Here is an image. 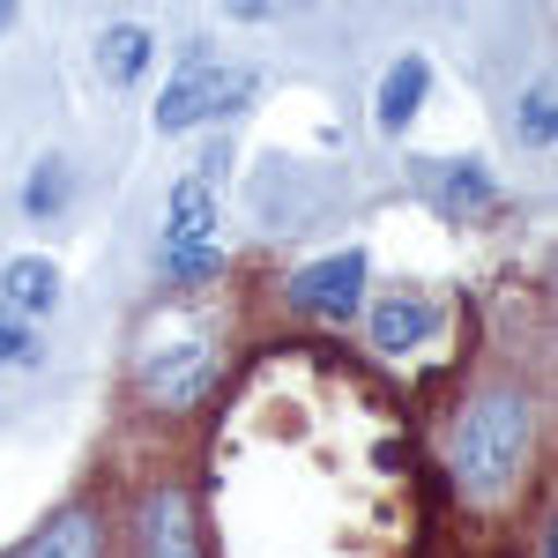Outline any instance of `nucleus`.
Returning a JSON list of instances; mask_svg holds the SVG:
<instances>
[{"instance_id": "8", "label": "nucleus", "mask_w": 558, "mask_h": 558, "mask_svg": "<svg viewBox=\"0 0 558 558\" xmlns=\"http://www.w3.org/2000/svg\"><path fill=\"white\" fill-rule=\"evenodd\" d=\"M425 89H432V68L417 60V52H410V60H395V68H387V83H380V128H387V134H402L410 120H417Z\"/></svg>"}, {"instance_id": "11", "label": "nucleus", "mask_w": 558, "mask_h": 558, "mask_svg": "<svg viewBox=\"0 0 558 558\" xmlns=\"http://www.w3.org/2000/svg\"><path fill=\"white\" fill-rule=\"evenodd\" d=\"M425 336H432V305H417V299L373 305V343L380 350H410V343H425Z\"/></svg>"}, {"instance_id": "9", "label": "nucleus", "mask_w": 558, "mask_h": 558, "mask_svg": "<svg viewBox=\"0 0 558 558\" xmlns=\"http://www.w3.org/2000/svg\"><path fill=\"white\" fill-rule=\"evenodd\" d=\"M149 52H157V45H149V31H134V23H112V31H97V75L128 89L134 75L149 68Z\"/></svg>"}, {"instance_id": "10", "label": "nucleus", "mask_w": 558, "mask_h": 558, "mask_svg": "<svg viewBox=\"0 0 558 558\" xmlns=\"http://www.w3.org/2000/svg\"><path fill=\"white\" fill-rule=\"evenodd\" d=\"M97 544H105V536H97L89 514H60V521H45L15 558H97Z\"/></svg>"}, {"instance_id": "15", "label": "nucleus", "mask_w": 558, "mask_h": 558, "mask_svg": "<svg viewBox=\"0 0 558 558\" xmlns=\"http://www.w3.org/2000/svg\"><path fill=\"white\" fill-rule=\"evenodd\" d=\"M0 365H38V336L15 313H0Z\"/></svg>"}, {"instance_id": "1", "label": "nucleus", "mask_w": 558, "mask_h": 558, "mask_svg": "<svg viewBox=\"0 0 558 558\" xmlns=\"http://www.w3.org/2000/svg\"><path fill=\"white\" fill-rule=\"evenodd\" d=\"M521 462H529V402L521 395H484L454 432V484L470 499H499L514 492Z\"/></svg>"}, {"instance_id": "6", "label": "nucleus", "mask_w": 558, "mask_h": 558, "mask_svg": "<svg viewBox=\"0 0 558 558\" xmlns=\"http://www.w3.org/2000/svg\"><path fill=\"white\" fill-rule=\"evenodd\" d=\"M60 305V268L45 254H15L0 268V313H52Z\"/></svg>"}, {"instance_id": "14", "label": "nucleus", "mask_w": 558, "mask_h": 558, "mask_svg": "<svg viewBox=\"0 0 558 558\" xmlns=\"http://www.w3.org/2000/svg\"><path fill=\"white\" fill-rule=\"evenodd\" d=\"M551 128H558V112H551V83H536L529 97H521V134H529V142L544 149V142H551Z\"/></svg>"}, {"instance_id": "17", "label": "nucleus", "mask_w": 558, "mask_h": 558, "mask_svg": "<svg viewBox=\"0 0 558 558\" xmlns=\"http://www.w3.org/2000/svg\"><path fill=\"white\" fill-rule=\"evenodd\" d=\"M0 31H8V0H0Z\"/></svg>"}, {"instance_id": "16", "label": "nucleus", "mask_w": 558, "mask_h": 558, "mask_svg": "<svg viewBox=\"0 0 558 558\" xmlns=\"http://www.w3.org/2000/svg\"><path fill=\"white\" fill-rule=\"evenodd\" d=\"M165 268H172V283H202V276H216V268H223V246H194V254H165Z\"/></svg>"}, {"instance_id": "4", "label": "nucleus", "mask_w": 558, "mask_h": 558, "mask_svg": "<svg viewBox=\"0 0 558 558\" xmlns=\"http://www.w3.org/2000/svg\"><path fill=\"white\" fill-rule=\"evenodd\" d=\"M357 299H365V254H357V246H350V254L313 260L299 283H291V305L313 313V320H350Z\"/></svg>"}, {"instance_id": "5", "label": "nucleus", "mask_w": 558, "mask_h": 558, "mask_svg": "<svg viewBox=\"0 0 558 558\" xmlns=\"http://www.w3.org/2000/svg\"><path fill=\"white\" fill-rule=\"evenodd\" d=\"M216 246V186L209 179H179L172 186V223H165V254Z\"/></svg>"}, {"instance_id": "7", "label": "nucleus", "mask_w": 558, "mask_h": 558, "mask_svg": "<svg viewBox=\"0 0 558 558\" xmlns=\"http://www.w3.org/2000/svg\"><path fill=\"white\" fill-rule=\"evenodd\" d=\"M149 558H202L186 492H157V507H149Z\"/></svg>"}, {"instance_id": "13", "label": "nucleus", "mask_w": 558, "mask_h": 558, "mask_svg": "<svg viewBox=\"0 0 558 558\" xmlns=\"http://www.w3.org/2000/svg\"><path fill=\"white\" fill-rule=\"evenodd\" d=\"M23 209L31 216L68 209V157H38V172H31V186H23Z\"/></svg>"}, {"instance_id": "3", "label": "nucleus", "mask_w": 558, "mask_h": 558, "mask_svg": "<svg viewBox=\"0 0 558 558\" xmlns=\"http://www.w3.org/2000/svg\"><path fill=\"white\" fill-rule=\"evenodd\" d=\"M142 380H149L157 402L186 410V402H202V395L216 387V343H202V336H186V343H157V350H149V365H142Z\"/></svg>"}, {"instance_id": "2", "label": "nucleus", "mask_w": 558, "mask_h": 558, "mask_svg": "<svg viewBox=\"0 0 558 558\" xmlns=\"http://www.w3.org/2000/svg\"><path fill=\"white\" fill-rule=\"evenodd\" d=\"M246 97H254V75H246V68H209V52L186 45V68H179L172 89L157 97V128L186 134V128H202L209 112H231V105H246Z\"/></svg>"}, {"instance_id": "12", "label": "nucleus", "mask_w": 558, "mask_h": 558, "mask_svg": "<svg viewBox=\"0 0 558 558\" xmlns=\"http://www.w3.org/2000/svg\"><path fill=\"white\" fill-rule=\"evenodd\" d=\"M492 202H499V194H492L484 165H454V172H439V209L454 216V223H462V216H484Z\"/></svg>"}]
</instances>
